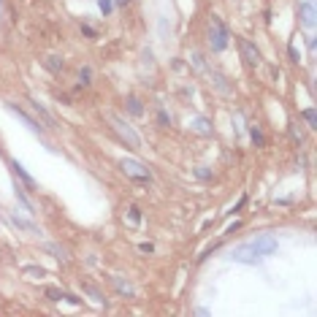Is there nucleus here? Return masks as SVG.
<instances>
[{"label":"nucleus","mask_w":317,"mask_h":317,"mask_svg":"<svg viewBox=\"0 0 317 317\" xmlns=\"http://www.w3.org/2000/svg\"><path fill=\"white\" fill-rule=\"evenodd\" d=\"M128 109H130L133 117H144V106H141V101L136 98V95H128Z\"/></svg>","instance_id":"13"},{"label":"nucleus","mask_w":317,"mask_h":317,"mask_svg":"<svg viewBox=\"0 0 317 317\" xmlns=\"http://www.w3.org/2000/svg\"><path fill=\"white\" fill-rule=\"evenodd\" d=\"M46 249H49V252L57 257V261H65V249H63V247H57V244H46Z\"/></svg>","instance_id":"19"},{"label":"nucleus","mask_w":317,"mask_h":317,"mask_svg":"<svg viewBox=\"0 0 317 317\" xmlns=\"http://www.w3.org/2000/svg\"><path fill=\"white\" fill-rule=\"evenodd\" d=\"M301 117H304L306 122H309V128H312V130L317 128V111H314V109H304V111H301Z\"/></svg>","instance_id":"17"},{"label":"nucleus","mask_w":317,"mask_h":317,"mask_svg":"<svg viewBox=\"0 0 317 317\" xmlns=\"http://www.w3.org/2000/svg\"><path fill=\"white\" fill-rule=\"evenodd\" d=\"M98 6H101V11H103V14H109V11H111V0H98Z\"/></svg>","instance_id":"25"},{"label":"nucleus","mask_w":317,"mask_h":317,"mask_svg":"<svg viewBox=\"0 0 317 317\" xmlns=\"http://www.w3.org/2000/svg\"><path fill=\"white\" fill-rule=\"evenodd\" d=\"M157 122H160V125H163V128H166V125H168V122H171V120H168V117H166V111H160V114H157Z\"/></svg>","instance_id":"26"},{"label":"nucleus","mask_w":317,"mask_h":317,"mask_svg":"<svg viewBox=\"0 0 317 317\" xmlns=\"http://www.w3.org/2000/svg\"><path fill=\"white\" fill-rule=\"evenodd\" d=\"M11 168H14V174H16L19 179H22V182H25V185H27V187H35V179H33L30 174H27V171H25L22 166H19V163H16V160L11 163Z\"/></svg>","instance_id":"11"},{"label":"nucleus","mask_w":317,"mask_h":317,"mask_svg":"<svg viewBox=\"0 0 317 317\" xmlns=\"http://www.w3.org/2000/svg\"><path fill=\"white\" fill-rule=\"evenodd\" d=\"M82 290L84 293H87L90 295V299H95V301H98V304H106V299H103V293L98 290V287H95V285H90V282H82Z\"/></svg>","instance_id":"12"},{"label":"nucleus","mask_w":317,"mask_h":317,"mask_svg":"<svg viewBox=\"0 0 317 317\" xmlns=\"http://www.w3.org/2000/svg\"><path fill=\"white\" fill-rule=\"evenodd\" d=\"M106 122H109V128L117 133V136L125 141V147L128 149H141V138H138V133L130 128L128 122H125L120 114H114V111H106Z\"/></svg>","instance_id":"1"},{"label":"nucleus","mask_w":317,"mask_h":317,"mask_svg":"<svg viewBox=\"0 0 317 317\" xmlns=\"http://www.w3.org/2000/svg\"><path fill=\"white\" fill-rule=\"evenodd\" d=\"M111 282H114V287H117L120 295H125V299H136V287H133L128 280H122L120 274H111Z\"/></svg>","instance_id":"8"},{"label":"nucleus","mask_w":317,"mask_h":317,"mask_svg":"<svg viewBox=\"0 0 317 317\" xmlns=\"http://www.w3.org/2000/svg\"><path fill=\"white\" fill-rule=\"evenodd\" d=\"M249 136H252V141H255L257 149L266 147V138H263V133H261V128H257V125H252V128H249Z\"/></svg>","instance_id":"15"},{"label":"nucleus","mask_w":317,"mask_h":317,"mask_svg":"<svg viewBox=\"0 0 317 317\" xmlns=\"http://www.w3.org/2000/svg\"><path fill=\"white\" fill-rule=\"evenodd\" d=\"M46 295H49L52 301H60V299H65V293H63V290H57V287H46Z\"/></svg>","instance_id":"21"},{"label":"nucleus","mask_w":317,"mask_h":317,"mask_svg":"<svg viewBox=\"0 0 317 317\" xmlns=\"http://www.w3.org/2000/svg\"><path fill=\"white\" fill-rule=\"evenodd\" d=\"M120 168H122V174L130 176L133 182H152V171L144 166V163H138V160L125 157V160H120Z\"/></svg>","instance_id":"3"},{"label":"nucleus","mask_w":317,"mask_h":317,"mask_svg":"<svg viewBox=\"0 0 317 317\" xmlns=\"http://www.w3.org/2000/svg\"><path fill=\"white\" fill-rule=\"evenodd\" d=\"M25 274H33V276H44L41 268H35V266H25Z\"/></svg>","instance_id":"24"},{"label":"nucleus","mask_w":317,"mask_h":317,"mask_svg":"<svg viewBox=\"0 0 317 317\" xmlns=\"http://www.w3.org/2000/svg\"><path fill=\"white\" fill-rule=\"evenodd\" d=\"M130 220H133V223H138V220H141V209L138 206H130Z\"/></svg>","instance_id":"23"},{"label":"nucleus","mask_w":317,"mask_h":317,"mask_svg":"<svg viewBox=\"0 0 317 317\" xmlns=\"http://www.w3.org/2000/svg\"><path fill=\"white\" fill-rule=\"evenodd\" d=\"M30 106H33V111H38V117H41L46 125H49V128H57V122H54V117H52V114L49 111H46L44 109V103L41 101H38V98H30Z\"/></svg>","instance_id":"9"},{"label":"nucleus","mask_w":317,"mask_h":317,"mask_svg":"<svg viewBox=\"0 0 317 317\" xmlns=\"http://www.w3.org/2000/svg\"><path fill=\"white\" fill-rule=\"evenodd\" d=\"M90 76H92V73H90V68H82V73H79V82H82V84H90Z\"/></svg>","instance_id":"22"},{"label":"nucleus","mask_w":317,"mask_h":317,"mask_svg":"<svg viewBox=\"0 0 317 317\" xmlns=\"http://www.w3.org/2000/svg\"><path fill=\"white\" fill-rule=\"evenodd\" d=\"M228 27H225V22L220 19L217 14H211V33H209V41H211V49L214 52H223L225 46H228Z\"/></svg>","instance_id":"2"},{"label":"nucleus","mask_w":317,"mask_h":317,"mask_svg":"<svg viewBox=\"0 0 317 317\" xmlns=\"http://www.w3.org/2000/svg\"><path fill=\"white\" fill-rule=\"evenodd\" d=\"M230 257H233L236 263H244V266H257V263L263 261V257L252 249V244H249V242L247 244H239L233 252H230Z\"/></svg>","instance_id":"5"},{"label":"nucleus","mask_w":317,"mask_h":317,"mask_svg":"<svg viewBox=\"0 0 317 317\" xmlns=\"http://www.w3.org/2000/svg\"><path fill=\"white\" fill-rule=\"evenodd\" d=\"M290 136H293V141H295V144H301V133L295 130V128H290Z\"/></svg>","instance_id":"27"},{"label":"nucleus","mask_w":317,"mask_h":317,"mask_svg":"<svg viewBox=\"0 0 317 317\" xmlns=\"http://www.w3.org/2000/svg\"><path fill=\"white\" fill-rule=\"evenodd\" d=\"M299 16H301V25L312 30V27H314V3H312V0L299 3Z\"/></svg>","instance_id":"7"},{"label":"nucleus","mask_w":317,"mask_h":317,"mask_svg":"<svg viewBox=\"0 0 317 317\" xmlns=\"http://www.w3.org/2000/svg\"><path fill=\"white\" fill-rule=\"evenodd\" d=\"M117 3H120V6H125V3H130V0H117Z\"/></svg>","instance_id":"28"},{"label":"nucleus","mask_w":317,"mask_h":317,"mask_svg":"<svg viewBox=\"0 0 317 317\" xmlns=\"http://www.w3.org/2000/svg\"><path fill=\"white\" fill-rule=\"evenodd\" d=\"M8 109H11V111L16 114V117H22V120H25V125H27V128H30L33 133H44V128H41V125H35V120H33V117H27V111H22V109H19V106L8 103Z\"/></svg>","instance_id":"10"},{"label":"nucleus","mask_w":317,"mask_h":317,"mask_svg":"<svg viewBox=\"0 0 317 317\" xmlns=\"http://www.w3.org/2000/svg\"><path fill=\"white\" fill-rule=\"evenodd\" d=\"M46 65H49L52 71H63V68H65V63L60 60V57H49V60H46Z\"/></svg>","instance_id":"20"},{"label":"nucleus","mask_w":317,"mask_h":317,"mask_svg":"<svg viewBox=\"0 0 317 317\" xmlns=\"http://www.w3.org/2000/svg\"><path fill=\"white\" fill-rule=\"evenodd\" d=\"M249 244H252V249H255V252L261 255V257H266V255H274V252H276V239H274V236H268V233L257 236L255 242H249Z\"/></svg>","instance_id":"6"},{"label":"nucleus","mask_w":317,"mask_h":317,"mask_svg":"<svg viewBox=\"0 0 317 317\" xmlns=\"http://www.w3.org/2000/svg\"><path fill=\"white\" fill-rule=\"evenodd\" d=\"M11 223H14L16 228H22V230H30V233H38V228L30 223V220H22V217H16V214H14V217H11Z\"/></svg>","instance_id":"14"},{"label":"nucleus","mask_w":317,"mask_h":317,"mask_svg":"<svg viewBox=\"0 0 317 317\" xmlns=\"http://www.w3.org/2000/svg\"><path fill=\"white\" fill-rule=\"evenodd\" d=\"M211 79H214V87H217L220 92L230 95V87H228V84H225V79H223V76H220V73H211Z\"/></svg>","instance_id":"18"},{"label":"nucleus","mask_w":317,"mask_h":317,"mask_svg":"<svg viewBox=\"0 0 317 317\" xmlns=\"http://www.w3.org/2000/svg\"><path fill=\"white\" fill-rule=\"evenodd\" d=\"M193 128H195L198 133H211V125H209L206 117H195V120H193Z\"/></svg>","instance_id":"16"},{"label":"nucleus","mask_w":317,"mask_h":317,"mask_svg":"<svg viewBox=\"0 0 317 317\" xmlns=\"http://www.w3.org/2000/svg\"><path fill=\"white\" fill-rule=\"evenodd\" d=\"M236 46H239V52H242V60L249 65V68H257V65H261V52H257V46L252 41L236 38Z\"/></svg>","instance_id":"4"}]
</instances>
